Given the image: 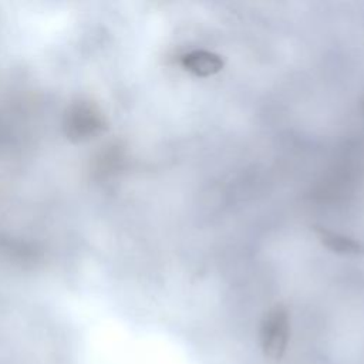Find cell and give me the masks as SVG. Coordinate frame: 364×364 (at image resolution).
I'll list each match as a JSON object with an SVG mask.
<instances>
[{
  "mask_svg": "<svg viewBox=\"0 0 364 364\" xmlns=\"http://www.w3.org/2000/svg\"><path fill=\"white\" fill-rule=\"evenodd\" d=\"M290 338V317L283 306L270 309L260 324V347L270 360H279L286 353Z\"/></svg>",
  "mask_w": 364,
  "mask_h": 364,
  "instance_id": "6da1fadb",
  "label": "cell"
},
{
  "mask_svg": "<svg viewBox=\"0 0 364 364\" xmlns=\"http://www.w3.org/2000/svg\"><path fill=\"white\" fill-rule=\"evenodd\" d=\"M179 63L183 70L202 78L218 74L225 65V61L219 54L202 48L185 53L183 55H181Z\"/></svg>",
  "mask_w": 364,
  "mask_h": 364,
  "instance_id": "7a4b0ae2",
  "label": "cell"
},
{
  "mask_svg": "<svg viewBox=\"0 0 364 364\" xmlns=\"http://www.w3.org/2000/svg\"><path fill=\"white\" fill-rule=\"evenodd\" d=\"M317 236L324 247L341 256H361L364 255V243L355 237L334 232L330 229H317Z\"/></svg>",
  "mask_w": 364,
  "mask_h": 364,
  "instance_id": "3957f363",
  "label": "cell"
}]
</instances>
